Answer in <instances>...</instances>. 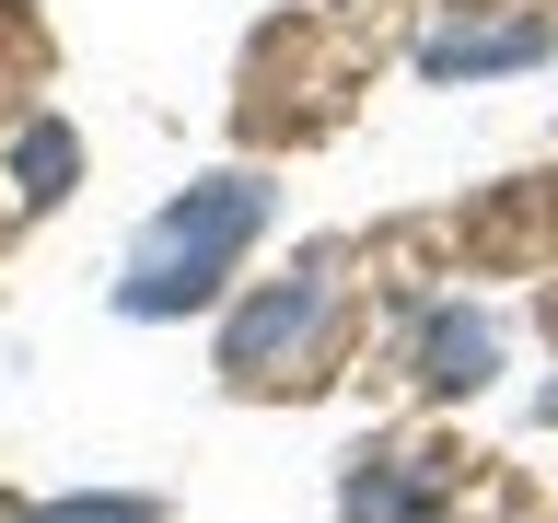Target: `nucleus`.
<instances>
[{
  "instance_id": "1",
  "label": "nucleus",
  "mask_w": 558,
  "mask_h": 523,
  "mask_svg": "<svg viewBox=\"0 0 558 523\" xmlns=\"http://www.w3.org/2000/svg\"><path fill=\"white\" fill-rule=\"evenodd\" d=\"M244 221H256V198H244V186H233V198H209L198 221L174 209L163 233H151V256H140V291H129V303H140V314H163V303H174V268H221V256L244 244Z\"/></svg>"
}]
</instances>
